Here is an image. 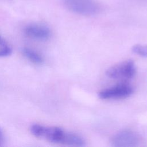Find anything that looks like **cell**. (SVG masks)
I'll list each match as a JSON object with an SVG mask.
<instances>
[{"instance_id":"6da1fadb","label":"cell","mask_w":147,"mask_h":147,"mask_svg":"<svg viewBox=\"0 0 147 147\" xmlns=\"http://www.w3.org/2000/svg\"><path fill=\"white\" fill-rule=\"evenodd\" d=\"M30 129L32 134L36 137L61 145L66 133V131L61 127L47 126L40 124L32 125Z\"/></svg>"},{"instance_id":"7a4b0ae2","label":"cell","mask_w":147,"mask_h":147,"mask_svg":"<svg viewBox=\"0 0 147 147\" xmlns=\"http://www.w3.org/2000/svg\"><path fill=\"white\" fill-rule=\"evenodd\" d=\"M136 66L131 60H126L109 68L106 75L111 79L128 80L133 78L136 74Z\"/></svg>"},{"instance_id":"3957f363","label":"cell","mask_w":147,"mask_h":147,"mask_svg":"<svg viewBox=\"0 0 147 147\" xmlns=\"http://www.w3.org/2000/svg\"><path fill=\"white\" fill-rule=\"evenodd\" d=\"M65 6L70 11L83 16H93L99 11L94 0H64Z\"/></svg>"},{"instance_id":"277c9868","label":"cell","mask_w":147,"mask_h":147,"mask_svg":"<svg viewBox=\"0 0 147 147\" xmlns=\"http://www.w3.org/2000/svg\"><path fill=\"white\" fill-rule=\"evenodd\" d=\"M133 87L126 83H120L102 90L98 93V97L103 100L120 99L131 95Z\"/></svg>"},{"instance_id":"5b68a950","label":"cell","mask_w":147,"mask_h":147,"mask_svg":"<svg viewBox=\"0 0 147 147\" xmlns=\"http://www.w3.org/2000/svg\"><path fill=\"white\" fill-rule=\"evenodd\" d=\"M110 143L114 147H136L140 144V137L133 130H123L112 137Z\"/></svg>"},{"instance_id":"8992f818","label":"cell","mask_w":147,"mask_h":147,"mask_svg":"<svg viewBox=\"0 0 147 147\" xmlns=\"http://www.w3.org/2000/svg\"><path fill=\"white\" fill-rule=\"evenodd\" d=\"M25 34L32 39L38 41L48 40L51 36L50 29L45 25L41 24H30L24 29Z\"/></svg>"},{"instance_id":"52a82bcc","label":"cell","mask_w":147,"mask_h":147,"mask_svg":"<svg viewBox=\"0 0 147 147\" xmlns=\"http://www.w3.org/2000/svg\"><path fill=\"white\" fill-rule=\"evenodd\" d=\"M22 52L26 59L34 64H41L44 62L42 56L32 48L25 47L22 49Z\"/></svg>"},{"instance_id":"ba28073f","label":"cell","mask_w":147,"mask_h":147,"mask_svg":"<svg viewBox=\"0 0 147 147\" xmlns=\"http://www.w3.org/2000/svg\"><path fill=\"white\" fill-rule=\"evenodd\" d=\"M11 46L0 34V57L8 56L11 55Z\"/></svg>"},{"instance_id":"9c48e42d","label":"cell","mask_w":147,"mask_h":147,"mask_svg":"<svg viewBox=\"0 0 147 147\" xmlns=\"http://www.w3.org/2000/svg\"><path fill=\"white\" fill-rule=\"evenodd\" d=\"M132 51L136 55L147 57V45L144 44H136L132 47Z\"/></svg>"},{"instance_id":"30bf717a","label":"cell","mask_w":147,"mask_h":147,"mask_svg":"<svg viewBox=\"0 0 147 147\" xmlns=\"http://www.w3.org/2000/svg\"><path fill=\"white\" fill-rule=\"evenodd\" d=\"M5 141V136L2 130L0 127V146L3 145Z\"/></svg>"}]
</instances>
